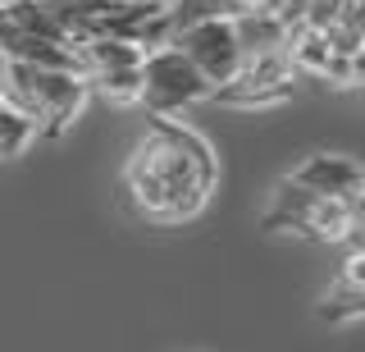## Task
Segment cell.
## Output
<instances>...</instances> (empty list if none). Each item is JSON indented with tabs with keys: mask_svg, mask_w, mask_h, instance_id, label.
Listing matches in <instances>:
<instances>
[{
	"mask_svg": "<svg viewBox=\"0 0 365 352\" xmlns=\"http://www.w3.org/2000/svg\"><path fill=\"white\" fill-rule=\"evenodd\" d=\"M297 9H302V0H288V9H283V24H292V19H297Z\"/></svg>",
	"mask_w": 365,
	"mask_h": 352,
	"instance_id": "cell-15",
	"label": "cell"
},
{
	"mask_svg": "<svg viewBox=\"0 0 365 352\" xmlns=\"http://www.w3.org/2000/svg\"><path fill=\"white\" fill-rule=\"evenodd\" d=\"M365 311V283H361V247L351 243V256L342 261L338 279L329 283V293L319 298V316L324 321H356Z\"/></svg>",
	"mask_w": 365,
	"mask_h": 352,
	"instance_id": "cell-11",
	"label": "cell"
},
{
	"mask_svg": "<svg viewBox=\"0 0 365 352\" xmlns=\"http://www.w3.org/2000/svg\"><path fill=\"white\" fill-rule=\"evenodd\" d=\"M5 64H9V60L0 55V96H5Z\"/></svg>",
	"mask_w": 365,
	"mask_h": 352,
	"instance_id": "cell-16",
	"label": "cell"
},
{
	"mask_svg": "<svg viewBox=\"0 0 365 352\" xmlns=\"http://www.w3.org/2000/svg\"><path fill=\"white\" fill-rule=\"evenodd\" d=\"M288 178H292L297 188L315 192V197H338V201H361V188H365L361 165L351 161V156H338V151L306 156Z\"/></svg>",
	"mask_w": 365,
	"mask_h": 352,
	"instance_id": "cell-9",
	"label": "cell"
},
{
	"mask_svg": "<svg viewBox=\"0 0 365 352\" xmlns=\"http://www.w3.org/2000/svg\"><path fill=\"white\" fill-rule=\"evenodd\" d=\"M87 92L106 96V101H137V69H114V74H96L83 78Z\"/></svg>",
	"mask_w": 365,
	"mask_h": 352,
	"instance_id": "cell-14",
	"label": "cell"
},
{
	"mask_svg": "<svg viewBox=\"0 0 365 352\" xmlns=\"http://www.w3.org/2000/svg\"><path fill=\"white\" fill-rule=\"evenodd\" d=\"M0 55L23 64H51V69H73V46L60 32L46 0H14L0 5Z\"/></svg>",
	"mask_w": 365,
	"mask_h": 352,
	"instance_id": "cell-5",
	"label": "cell"
},
{
	"mask_svg": "<svg viewBox=\"0 0 365 352\" xmlns=\"http://www.w3.org/2000/svg\"><path fill=\"white\" fill-rule=\"evenodd\" d=\"M210 96V83L187 64V55L165 46H151L137 64V101L146 106V115H160V119H174L182 115L187 106Z\"/></svg>",
	"mask_w": 365,
	"mask_h": 352,
	"instance_id": "cell-6",
	"label": "cell"
},
{
	"mask_svg": "<svg viewBox=\"0 0 365 352\" xmlns=\"http://www.w3.org/2000/svg\"><path fill=\"white\" fill-rule=\"evenodd\" d=\"M0 5H14V0H0Z\"/></svg>",
	"mask_w": 365,
	"mask_h": 352,
	"instance_id": "cell-18",
	"label": "cell"
},
{
	"mask_svg": "<svg viewBox=\"0 0 365 352\" xmlns=\"http://www.w3.org/2000/svg\"><path fill=\"white\" fill-rule=\"evenodd\" d=\"M215 183H220V165H215L210 142L178 119L151 115L128 165H123L128 206L146 224L174 229V224H187L205 211Z\"/></svg>",
	"mask_w": 365,
	"mask_h": 352,
	"instance_id": "cell-1",
	"label": "cell"
},
{
	"mask_svg": "<svg viewBox=\"0 0 365 352\" xmlns=\"http://www.w3.org/2000/svg\"><path fill=\"white\" fill-rule=\"evenodd\" d=\"M210 14H237V0H169V32L192 24V19H210Z\"/></svg>",
	"mask_w": 365,
	"mask_h": 352,
	"instance_id": "cell-13",
	"label": "cell"
},
{
	"mask_svg": "<svg viewBox=\"0 0 365 352\" xmlns=\"http://www.w3.org/2000/svg\"><path fill=\"white\" fill-rule=\"evenodd\" d=\"M142 46L123 37H91L73 46V74L78 78H96V74H114V69H137L142 64Z\"/></svg>",
	"mask_w": 365,
	"mask_h": 352,
	"instance_id": "cell-10",
	"label": "cell"
},
{
	"mask_svg": "<svg viewBox=\"0 0 365 352\" xmlns=\"http://www.w3.org/2000/svg\"><path fill=\"white\" fill-rule=\"evenodd\" d=\"M260 224H265V233H297V238H315V243H356L361 201L315 197V192L297 188L292 178H283L274 188Z\"/></svg>",
	"mask_w": 365,
	"mask_h": 352,
	"instance_id": "cell-4",
	"label": "cell"
},
{
	"mask_svg": "<svg viewBox=\"0 0 365 352\" xmlns=\"http://www.w3.org/2000/svg\"><path fill=\"white\" fill-rule=\"evenodd\" d=\"M68 46L91 37H123L133 46L151 51L169 41V9L146 0H46Z\"/></svg>",
	"mask_w": 365,
	"mask_h": 352,
	"instance_id": "cell-3",
	"label": "cell"
},
{
	"mask_svg": "<svg viewBox=\"0 0 365 352\" xmlns=\"http://www.w3.org/2000/svg\"><path fill=\"white\" fill-rule=\"evenodd\" d=\"M292 87H297V69H292L288 51H260V55H247L224 87H210L205 101L256 110V106H279V101H288Z\"/></svg>",
	"mask_w": 365,
	"mask_h": 352,
	"instance_id": "cell-8",
	"label": "cell"
},
{
	"mask_svg": "<svg viewBox=\"0 0 365 352\" xmlns=\"http://www.w3.org/2000/svg\"><path fill=\"white\" fill-rule=\"evenodd\" d=\"M169 46L187 55V64L197 69L210 87H224L242 64V46H237V28L228 14H210V19H192L169 32Z\"/></svg>",
	"mask_w": 365,
	"mask_h": 352,
	"instance_id": "cell-7",
	"label": "cell"
},
{
	"mask_svg": "<svg viewBox=\"0 0 365 352\" xmlns=\"http://www.w3.org/2000/svg\"><path fill=\"white\" fill-rule=\"evenodd\" d=\"M87 87L73 69H51V64H23V60H9L5 64V96L9 106L19 110L23 119L32 124V133L46 142L64 138L73 129V119L83 115L87 106Z\"/></svg>",
	"mask_w": 365,
	"mask_h": 352,
	"instance_id": "cell-2",
	"label": "cell"
},
{
	"mask_svg": "<svg viewBox=\"0 0 365 352\" xmlns=\"http://www.w3.org/2000/svg\"><path fill=\"white\" fill-rule=\"evenodd\" d=\"M32 142H37L32 124L23 119L9 101H0V161H14V156H23Z\"/></svg>",
	"mask_w": 365,
	"mask_h": 352,
	"instance_id": "cell-12",
	"label": "cell"
},
{
	"mask_svg": "<svg viewBox=\"0 0 365 352\" xmlns=\"http://www.w3.org/2000/svg\"><path fill=\"white\" fill-rule=\"evenodd\" d=\"M146 5H165V9H169V0H146Z\"/></svg>",
	"mask_w": 365,
	"mask_h": 352,
	"instance_id": "cell-17",
	"label": "cell"
}]
</instances>
